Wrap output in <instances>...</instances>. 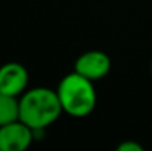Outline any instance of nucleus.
<instances>
[{"instance_id": "f257e3e1", "label": "nucleus", "mask_w": 152, "mask_h": 151, "mask_svg": "<svg viewBox=\"0 0 152 151\" xmlns=\"http://www.w3.org/2000/svg\"><path fill=\"white\" fill-rule=\"evenodd\" d=\"M64 113L56 91L49 88L27 89L19 96V120L31 129H46Z\"/></svg>"}, {"instance_id": "f03ea898", "label": "nucleus", "mask_w": 152, "mask_h": 151, "mask_svg": "<svg viewBox=\"0 0 152 151\" xmlns=\"http://www.w3.org/2000/svg\"><path fill=\"white\" fill-rule=\"evenodd\" d=\"M56 94L64 113L75 119L90 116L98 102L95 82L86 79L77 71L62 77L56 88Z\"/></svg>"}, {"instance_id": "7ed1b4c3", "label": "nucleus", "mask_w": 152, "mask_h": 151, "mask_svg": "<svg viewBox=\"0 0 152 151\" xmlns=\"http://www.w3.org/2000/svg\"><path fill=\"white\" fill-rule=\"evenodd\" d=\"M34 139V130L21 120L0 126V151H25Z\"/></svg>"}, {"instance_id": "20e7f679", "label": "nucleus", "mask_w": 152, "mask_h": 151, "mask_svg": "<svg viewBox=\"0 0 152 151\" xmlns=\"http://www.w3.org/2000/svg\"><path fill=\"white\" fill-rule=\"evenodd\" d=\"M74 71L92 82H98L111 71V58L102 50H87L75 59Z\"/></svg>"}, {"instance_id": "39448f33", "label": "nucleus", "mask_w": 152, "mask_h": 151, "mask_svg": "<svg viewBox=\"0 0 152 151\" xmlns=\"http://www.w3.org/2000/svg\"><path fill=\"white\" fill-rule=\"evenodd\" d=\"M30 82L28 70L19 62H6L0 67V92L12 96H21Z\"/></svg>"}, {"instance_id": "423d86ee", "label": "nucleus", "mask_w": 152, "mask_h": 151, "mask_svg": "<svg viewBox=\"0 0 152 151\" xmlns=\"http://www.w3.org/2000/svg\"><path fill=\"white\" fill-rule=\"evenodd\" d=\"M19 120V98L0 92V126Z\"/></svg>"}, {"instance_id": "0eeeda50", "label": "nucleus", "mask_w": 152, "mask_h": 151, "mask_svg": "<svg viewBox=\"0 0 152 151\" xmlns=\"http://www.w3.org/2000/svg\"><path fill=\"white\" fill-rule=\"evenodd\" d=\"M117 151H143V147L136 141H124L118 144Z\"/></svg>"}, {"instance_id": "6e6552de", "label": "nucleus", "mask_w": 152, "mask_h": 151, "mask_svg": "<svg viewBox=\"0 0 152 151\" xmlns=\"http://www.w3.org/2000/svg\"><path fill=\"white\" fill-rule=\"evenodd\" d=\"M151 73H152V64H151Z\"/></svg>"}]
</instances>
